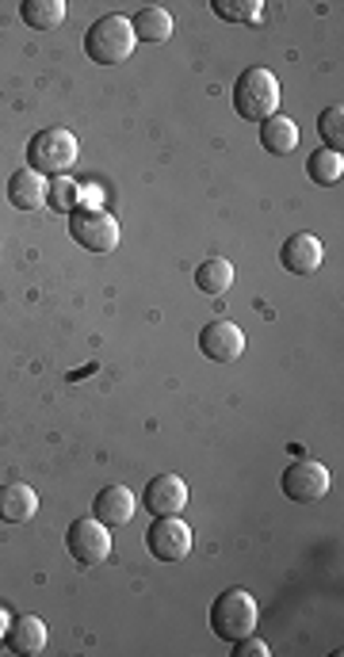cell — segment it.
<instances>
[{
  "label": "cell",
  "instance_id": "22",
  "mask_svg": "<svg viewBox=\"0 0 344 657\" xmlns=\"http://www.w3.org/2000/svg\"><path fill=\"white\" fill-rule=\"evenodd\" d=\"M317 134H322L325 150H337L341 153V142H344V108H325L322 115H317Z\"/></svg>",
  "mask_w": 344,
  "mask_h": 657
},
{
  "label": "cell",
  "instance_id": "18",
  "mask_svg": "<svg viewBox=\"0 0 344 657\" xmlns=\"http://www.w3.org/2000/svg\"><path fill=\"white\" fill-rule=\"evenodd\" d=\"M23 23L34 31H54L65 23V4L62 0H23L20 4Z\"/></svg>",
  "mask_w": 344,
  "mask_h": 657
},
{
  "label": "cell",
  "instance_id": "21",
  "mask_svg": "<svg viewBox=\"0 0 344 657\" xmlns=\"http://www.w3.org/2000/svg\"><path fill=\"white\" fill-rule=\"evenodd\" d=\"M214 16L226 23H261L264 4L261 0H214Z\"/></svg>",
  "mask_w": 344,
  "mask_h": 657
},
{
  "label": "cell",
  "instance_id": "2",
  "mask_svg": "<svg viewBox=\"0 0 344 657\" xmlns=\"http://www.w3.org/2000/svg\"><path fill=\"white\" fill-rule=\"evenodd\" d=\"M134 28L127 16H103V20H97L89 28V34H84V54L92 58L97 65H123L127 58L134 54Z\"/></svg>",
  "mask_w": 344,
  "mask_h": 657
},
{
  "label": "cell",
  "instance_id": "23",
  "mask_svg": "<svg viewBox=\"0 0 344 657\" xmlns=\"http://www.w3.org/2000/svg\"><path fill=\"white\" fill-rule=\"evenodd\" d=\"M50 195H54V211H73V206H81V203H77V188L73 184H69V180H58V184H54V192H50Z\"/></svg>",
  "mask_w": 344,
  "mask_h": 657
},
{
  "label": "cell",
  "instance_id": "7",
  "mask_svg": "<svg viewBox=\"0 0 344 657\" xmlns=\"http://www.w3.org/2000/svg\"><path fill=\"white\" fill-rule=\"evenodd\" d=\"M280 486L291 501H299V505H314V501H322L325 493H330V471L317 459H299L283 471Z\"/></svg>",
  "mask_w": 344,
  "mask_h": 657
},
{
  "label": "cell",
  "instance_id": "25",
  "mask_svg": "<svg viewBox=\"0 0 344 657\" xmlns=\"http://www.w3.org/2000/svg\"><path fill=\"white\" fill-rule=\"evenodd\" d=\"M8 624H12V616H8V608L0 604V643H4V635H8Z\"/></svg>",
  "mask_w": 344,
  "mask_h": 657
},
{
  "label": "cell",
  "instance_id": "24",
  "mask_svg": "<svg viewBox=\"0 0 344 657\" xmlns=\"http://www.w3.org/2000/svg\"><path fill=\"white\" fill-rule=\"evenodd\" d=\"M234 654H237V657H269L272 650H269V643H261V638L249 635V638H237V643H234Z\"/></svg>",
  "mask_w": 344,
  "mask_h": 657
},
{
  "label": "cell",
  "instance_id": "11",
  "mask_svg": "<svg viewBox=\"0 0 344 657\" xmlns=\"http://www.w3.org/2000/svg\"><path fill=\"white\" fill-rule=\"evenodd\" d=\"M280 264L291 275H314L322 267V241L314 233H295V237L283 241L280 249Z\"/></svg>",
  "mask_w": 344,
  "mask_h": 657
},
{
  "label": "cell",
  "instance_id": "8",
  "mask_svg": "<svg viewBox=\"0 0 344 657\" xmlns=\"http://www.w3.org/2000/svg\"><path fill=\"white\" fill-rule=\"evenodd\" d=\"M145 547L158 562H184L192 550V527L180 516H158V524H150V535H145Z\"/></svg>",
  "mask_w": 344,
  "mask_h": 657
},
{
  "label": "cell",
  "instance_id": "17",
  "mask_svg": "<svg viewBox=\"0 0 344 657\" xmlns=\"http://www.w3.org/2000/svg\"><path fill=\"white\" fill-rule=\"evenodd\" d=\"M195 287L211 299L226 295V291L234 287V264H230L226 256H211V261H203L200 267H195Z\"/></svg>",
  "mask_w": 344,
  "mask_h": 657
},
{
  "label": "cell",
  "instance_id": "4",
  "mask_svg": "<svg viewBox=\"0 0 344 657\" xmlns=\"http://www.w3.org/2000/svg\"><path fill=\"white\" fill-rule=\"evenodd\" d=\"M77 153V134L65 131V127H50V131H39L28 145V169H34L39 176H62L65 169H73Z\"/></svg>",
  "mask_w": 344,
  "mask_h": 657
},
{
  "label": "cell",
  "instance_id": "13",
  "mask_svg": "<svg viewBox=\"0 0 344 657\" xmlns=\"http://www.w3.org/2000/svg\"><path fill=\"white\" fill-rule=\"evenodd\" d=\"M4 646L12 654H20V657L42 654V650H47V624H42L39 616H16L12 624H8Z\"/></svg>",
  "mask_w": 344,
  "mask_h": 657
},
{
  "label": "cell",
  "instance_id": "1",
  "mask_svg": "<svg viewBox=\"0 0 344 657\" xmlns=\"http://www.w3.org/2000/svg\"><path fill=\"white\" fill-rule=\"evenodd\" d=\"M234 111L245 119V123H264V119L280 115V81H275L272 69L253 65L237 77Z\"/></svg>",
  "mask_w": 344,
  "mask_h": 657
},
{
  "label": "cell",
  "instance_id": "6",
  "mask_svg": "<svg viewBox=\"0 0 344 657\" xmlns=\"http://www.w3.org/2000/svg\"><path fill=\"white\" fill-rule=\"evenodd\" d=\"M65 547H69V555H73V562H81V566H100V562H108L111 555V535L97 516H81V520L69 524Z\"/></svg>",
  "mask_w": 344,
  "mask_h": 657
},
{
  "label": "cell",
  "instance_id": "5",
  "mask_svg": "<svg viewBox=\"0 0 344 657\" xmlns=\"http://www.w3.org/2000/svg\"><path fill=\"white\" fill-rule=\"evenodd\" d=\"M69 237L89 253H111L119 245V222L103 206H73L69 211Z\"/></svg>",
  "mask_w": 344,
  "mask_h": 657
},
{
  "label": "cell",
  "instance_id": "15",
  "mask_svg": "<svg viewBox=\"0 0 344 657\" xmlns=\"http://www.w3.org/2000/svg\"><path fill=\"white\" fill-rule=\"evenodd\" d=\"M47 195H50L47 176H39L34 169H20L8 180V203H12L16 211H39V206L47 203Z\"/></svg>",
  "mask_w": 344,
  "mask_h": 657
},
{
  "label": "cell",
  "instance_id": "3",
  "mask_svg": "<svg viewBox=\"0 0 344 657\" xmlns=\"http://www.w3.org/2000/svg\"><path fill=\"white\" fill-rule=\"evenodd\" d=\"M256 619H261V611H256L253 593L226 589V593L214 596V604H211V630L219 638H226V643H237V638L253 635Z\"/></svg>",
  "mask_w": 344,
  "mask_h": 657
},
{
  "label": "cell",
  "instance_id": "16",
  "mask_svg": "<svg viewBox=\"0 0 344 657\" xmlns=\"http://www.w3.org/2000/svg\"><path fill=\"white\" fill-rule=\"evenodd\" d=\"M261 145H264L269 153H275V158H287V153L299 145V127H295V119H287V115L264 119V123H261Z\"/></svg>",
  "mask_w": 344,
  "mask_h": 657
},
{
  "label": "cell",
  "instance_id": "20",
  "mask_svg": "<svg viewBox=\"0 0 344 657\" xmlns=\"http://www.w3.org/2000/svg\"><path fill=\"white\" fill-rule=\"evenodd\" d=\"M306 176L322 188H337L341 176H344V158L337 150H325L322 145V150H314L306 158Z\"/></svg>",
  "mask_w": 344,
  "mask_h": 657
},
{
  "label": "cell",
  "instance_id": "10",
  "mask_svg": "<svg viewBox=\"0 0 344 657\" xmlns=\"http://www.w3.org/2000/svg\"><path fill=\"white\" fill-rule=\"evenodd\" d=\"M145 508L153 516H180L188 508V482L180 474H158L145 486Z\"/></svg>",
  "mask_w": 344,
  "mask_h": 657
},
{
  "label": "cell",
  "instance_id": "9",
  "mask_svg": "<svg viewBox=\"0 0 344 657\" xmlns=\"http://www.w3.org/2000/svg\"><path fill=\"white\" fill-rule=\"evenodd\" d=\"M200 352L214 363H234L245 356V333L234 322H211L200 333Z\"/></svg>",
  "mask_w": 344,
  "mask_h": 657
},
{
  "label": "cell",
  "instance_id": "19",
  "mask_svg": "<svg viewBox=\"0 0 344 657\" xmlns=\"http://www.w3.org/2000/svg\"><path fill=\"white\" fill-rule=\"evenodd\" d=\"M138 42H169L172 39V16L165 8H142L131 20Z\"/></svg>",
  "mask_w": 344,
  "mask_h": 657
},
{
  "label": "cell",
  "instance_id": "12",
  "mask_svg": "<svg viewBox=\"0 0 344 657\" xmlns=\"http://www.w3.org/2000/svg\"><path fill=\"white\" fill-rule=\"evenodd\" d=\"M92 516L103 527H123L131 524L134 516V493L127 486H103L97 497H92Z\"/></svg>",
  "mask_w": 344,
  "mask_h": 657
},
{
  "label": "cell",
  "instance_id": "14",
  "mask_svg": "<svg viewBox=\"0 0 344 657\" xmlns=\"http://www.w3.org/2000/svg\"><path fill=\"white\" fill-rule=\"evenodd\" d=\"M39 513V493L28 482H4L0 486V520L4 524H28Z\"/></svg>",
  "mask_w": 344,
  "mask_h": 657
}]
</instances>
